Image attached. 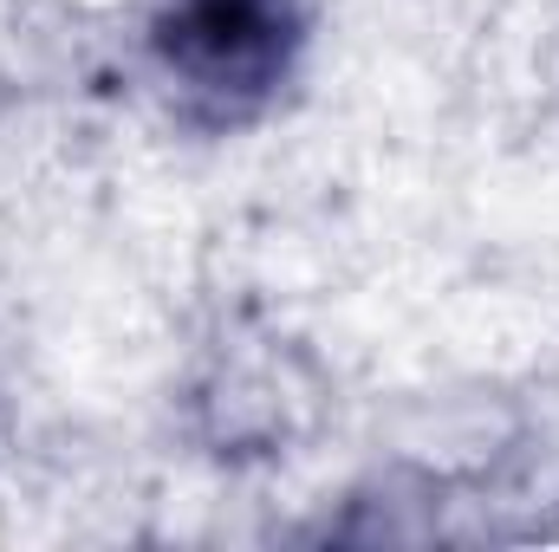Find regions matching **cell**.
I'll list each match as a JSON object with an SVG mask.
<instances>
[{
  "instance_id": "cell-1",
  "label": "cell",
  "mask_w": 559,
  "mask_h": 552,
  "mask_svg": "<svg viewBox=\"0 0 559 552\" xmlns=\"http://www.w3.org/2000/svg\"><path fill=\"white\" fill-rule=\"evenodd\" d=\"M306 52V0H163L150 20V65L176 111L202 131L267 118Z\"/></svg>"
}]
</instances>
